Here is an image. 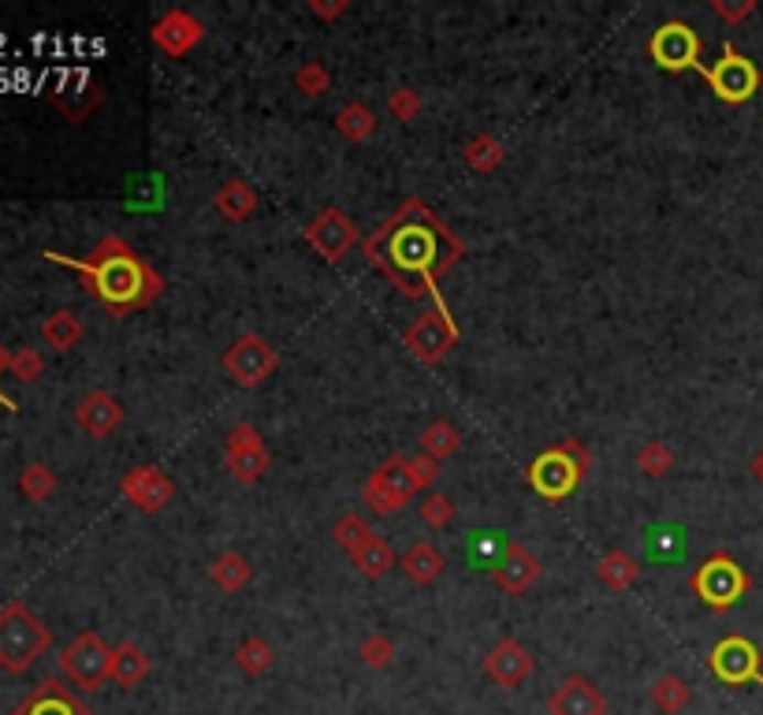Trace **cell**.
<instances>
[{
	"label": "cell",
	"mask_w": 763,
	"mask_h": 715,
	"mask_svg": "<svg viewBox=\"0 0 763 715\" xmlns=\"http://www.w3.org/2000/svg\"><path fill=\"white\" fill-rule=\"evenodd\" d=\"M61 674L75 690L97 693L105 682H112V649L97 630H83L61 652Z\"/></svg>",
	"instance_id": "7"
},
{
	"label": "cell",
	"mask_w": 763,
	"mask_h": 715,
	"mask_svg": "<svg viewBox=\"0 0 763 715\" xmlns=\"http://www.w3.org/2000/svg\"><path fill=\"white\" fill-rule=\"evenodd\" d=\"M633 463H637L644 477H655V481H660V477H667L674 469V452H671L667 440H648V444H641V452Z\"/></svg>",
	"instance_id": "36"
},
{
	"label": "cell",
	"mask_w": 763,
	"mask_h": 715,
	"mask_svg": "<svg viewBox=\"0 0 763 715\" xmlns=\"http://www.w3.org/2000/svg\"><path fill=\"white\" fill-rule=\"evenodd\" d=\"M462 161H466V169H473L477 175H492V172L503 169L506 150H503V142H499L492 131H481V134H473V139L466 142Z\"/></svg>",
	"instance_id": "31"
},
{
	"label": "cell",
	"mask_w": 763,
	"mask_h": 715,
	"mask_svg": "<svg viewBox=\"0 0 763 715\" xmlns=\"http://www.w3.org/2000/svg\"><path fill=\"white\" fill-rule=\"evenodd\" d=\"M220 369L228 373L239 388H261L269 377H276L280 369V350L272 347L265 336L258 332H242L228 343V350L220 355Z\"/></svg>",
	"instance_id": "6"
},
{
	"label": "cell",
	"mask_w": 763,
	"mask_h": 715,
	"mask_svg": "<svg viewBox=\"0 0 763 715\" xmlns=\"http://www.w3.org/2000/svg\"><path fill=\"white\" fill-rule=\"evenodd\" d=\"M506 544L511 541H503V537H495V533H477L473 541H469V563H477L481 571L492 574V566L503 560Z\"/></svg>",
	"instance_id": "40"
},
{
	"label": "cell",
	"mask_w": 763,
	"mask_h": 715,
	"mask_svg": "<svg viewBox=\"0 0 763 715\" xmlns=\"http://www.w3.org/2000/svg\"><path fill=\"white\" fill-rule=\"evenodd\" d=\"M541 574H544V563L536 560L525 544L511 541V544H506V552H503V560L492 566V574H488V577H492L495 589H503L506 596H522V593H530L536 582H541Z\"/></svg>",
	"instance_id": "20"
},
{
	"label": "cell",
	"mask_w": 763,
	"mask_h": 715,
	"mask_svg": "<svg viewBox=\"0 0 763 715\" xmlns=\"http://www.w3.org/2000/svg\"><path fill=\"white\" fill-rule=\"evenodd\" d=\"M589 469H592V452L581 444V440L566 436L530 463V488L536 496L559 503V499L574 496L577 488H581Z\"/></svg>",
	"instance_id": "4"
},
{
	"label": "cell",
	"mask_w": 763,
	"mask_h": 715,
	"mask_svg": "<svg viewBox=\"0 0 763 715\" xmlns=\"http://www.w3.org/2000/svg\"><path fill=\"white\" fill-rule=\"evenodd\" d=\"M399 566H403V574L410 577L414 585H433L439 574H444V552L433 544V541H417L410 544L403 555H399Z\"/></svg>",
	"instance_id": "25"
},
{
	"label": "cell",
	"mask_w": 763,
	"mask_h": 715,
	"mask_svg": "<svg viewBox=\"0 0 763 715\" xmlns=\"http://www.w3.org/2000/svg\"><path fill=\"white\" fill-rule=\"evenodd\" d=\"M596 577H600L611 593H625L637 585L641 563L633 560L630 552H622V548H611V552H603L600 560H596Z\"/></svg>",
	"instance_id": "28"
},
{
	"label": "cell",
	"mask_w": 763,
	"mask_h": 715,
	"mask_svg": "<svg viewBox=\"0 0 763 715\" xmlns=\"http://www.w3.org/2000/svg\"><path fill=\"white\" fill-rule=\"evenodd\" d=\"M258 191L250 187L247 180H224L217 194H212V209L220 213L228 224H247L253 213H258Z\"/></svg>",
	"instance_id": "23"
},
{
	"label": "cell",
	"mask_w": 763,
	"mask_h": 715,
	"mask_svg": "<svg viewBox=\"0 0 763 715\" xmlns=\"http://www.w3.org/2000/svg\"><path fill=\"white\" fill-rule=\"evenodd\" d=\"M209 582L217 585L220 593H242V589H250V582H253V563L247 560L242 552H220L217 560L209 563Z\"/></svg>",
	"instance_id": "27"
},
{
	"label": "cell",
	"mask_w": 763,
	"mask_h": 715,
	"mask_svg": "<svg viewBox=\"0 0 763 715\" xmlns=\"http://www.w3.org/2000/svg\"><path fill=\"white\" fill-rule=\"evenodd\" d=\"M309 15L320 19V23H339L350 12V0H306Z\"/></svg>",
	"instance_id": "46"
},
{
	"label": "cell",
	"mask_w": 763,
	"mask_h": 715,
	"mask_svg": "<svg viewBox=\"0 0 763 715\" xmlns=\"http://www.w3.org/2000/svg\"><path fill=\"white\" fill-rule=\"evenodd\" d=\"M689 589H693V596H700L704 607H711L716 615H722L752 589V582H749L745 566L733 560L730 552H711L708 560L689 574Z\"/></svg>",
	"instance_id": "5"
},
{
	"label": "cell",
	"mask_w": 763,
	"mask_h": 715,
	"mask_svg": "<svg viewBox=\"0 0 763 715\" xmlns=\"http://www.w3.org/2000/svg\"><path fill=\"white\" fill-rule=\"evenodd\" d=\"M45 97H48V105H53V109L61 112L67 123H83L86 116H90L97 105L105 101V90H101V83H97L94 75L72 72V75H64L61 83H56Z\"/></svg>",
	"instance_id": "18"
},
{
	"label": "cell",
	"mask_w": 763,
	"mask_h": 715,
	"mask_svg": "<svg viewBox=\"0 0 763 715\" xmlns=\"http://www.w3.org/2000/svg\"><path fill=\"white\" fill-rule=\"evenodd\" d=\"M8 373H12L15 380H23V384H34V380H42L45 373V358L42 350L34 347H19L12 355V366H8Z\"/></svg>",
	"instance_id": "43"
},
{
	"label": "cell",
	"mask_w": 763,
	"mask_h": 715,
	"mask_svg": "<svg viewBox=\"0 0 763 715\" xmlns=\"http://www.w3.org/2000/svg\"><path fill=\"white\" fill-rule=\"evenodd\" d=\"M410 469H414V481H417V492H433L436 481H439V463L428 455H414L410 458Z\"/></svg>",
	"instance_id": "45"
},
{
	"label": "cell",
	"mask_w": 763,
	"mask_h": 715,
	"mask_svg": "<svg viewBox=\"0 0 763 715\" xmlns=\"http://www.w3.org/2000/svg\"><path fill=\"white\" fill-rule=\"evenodd\" d=\"M749 474H752V481H756V485L763 488V447L749 458Z\"/></svg>",
	"instance_id": "48"
},
{
	"label": "cell",
	"mask_w": 763,
	"mask_h": 715,
	"mask_svg": "<svg viewBox=\"0 0 763 715\" xmlns=\"http://www.w3.org/2000/svg\"><path fill=\"white\" fill-rule=\"evenodd\" d=\"M302 239H306V247L317 253L325 264H339L347 258L350 250L361 247V231L358 224L347 217L339 205H328V209H320L317 217H313L306 228H302Z\"/></svg>",
	"instance_id": "11"
},
{
	"label": "cell",
	"mask_w": 763,
	"mask_h": 715,
	"mask_svg": "<svg viewBox=\"0 0 763 715\" xmlns=\"http://www.w3.org/2000/svg\"><path fill=\"white\" fill-rule=\"evenodd\" d=\"M704 78H708L711 94L727 105H745L760 90V67L733 45H722V56L711 67H704Z\"/></svg>",
	"instance_id": "13"
},
{
	"label": "cell",
	"mask_w": 763,
	"mask_h": 715,
	"mask_svg": "<svg viewBox=\"0 0 763 715\" xmlns=\"http://www.w3.org/2000/svg\"><path fill=\"white\" fill-rule=\"evenodd\" d=\"M648 701L660 708L663 715H678L682 708H689V701H693V690H689V682L682 679V674H660L652 685H648Z\"/></svg>",
	"instance_id": "33"
},
{
	"label": "cell",
	"mask_w": 763,
	"mask_h": 715,
	"mask_svg": "<svg viewBox=\"0 0 763 715\" xmlns=\"http://www.w3.org/2000/svg\"><path fill=\"white\" fill-rule=\"evenodd\" d=\"M361 250L380 277L395 283L406 299H433L436 306H447L439 295V280L469 253L462 235L447 228L425 198H406L361 242Z\"/></svg>",
	"instance_id": "1"
},
{
	"label": "cell",
	"mask_w": 763,
	"mask_h": 715,
	"mask_svg": "<svg viewBox=\"0 0 763 715\" xmlns=\"http://www.w3.org/2000/svg\"><path fill=\"white\" fill-rule=\"evenodd\" d=\"M708 671L716 674L722 685H763V656L749 638L741 633H727L716 649L708 652Z\"/></svg>",
	"instance_id": "14"
},
{
	"label": "cell",
	"mask_w": 763,
	"mask_h": 715,
	"mask_svg": "<svg viewBox=\"0 0 763 715\" xmlns=\"http://www.w3.org/2000/svg\"><path fill=\"white\" fill-rule=\"evenodd\" d=\"M269 466H272V452L265 436L258 433L253 421H239L224 436V469H228V477L239 485H258L269 474Z\"/></svg>",
	"instance_id": "10"
},
{
	"label": "cell",
	"mask_w": 763,
	"mask_h": 715,
	"mask_svg": "<svg viewBox=\"0 0 763 715\" xmlns=\"http://www.w3.org/2000/svg\"><path fill=\"white\" fill-rule=\"evenodd\" d=\"M414 496H417V481L406 455H388L373 469L366 488H361V499H366V507L373 514H399Z\"/></svg>",
	"instance_id": "9"
},
{
	"label": "cell",
	"mask_w": 763,
	"mask_h": 715,
	"mask_svg": "<svg viewBox=\"0 0 763 715\" xmlns=\"http://www.w3.org/2000/svg\"><path fill=\"white\" fill-rule=\"evenodd\" d=\"M150 37L168 61H183V56H190L194 48L201 45L205 23L194 12H187V8H168V12L153 23Z\"/></svg>",
	"instance_id": "16"
},
{
	"label": "cell",
	"mask_w": 763,
	"mask_h": 715,
	"mask_svg": "<svg viewBox=\"0 0 763 715\" xmlns=\"http://www.w3.org/2000/svg\"><path fill=\"white\" fill-rule=\"evenodd\" d=\"M388 112L395 116L399 123H414L421 112H425V97H421L414 86H399L388 97Z\"/></svg>",
	"instance_id": "41"
},
{
	"label": "cell",
	"mask_w": 763,
	"mask_h": 715,
	"mask_svg": "<svg viewBox=\"0 0 763 715\" xmlns=\"http://www.w3.org/2000/svg\"><path fill=\"white\" fill-rule=\"evenodd\" d=\"M153 660L145 656V649L139 641H120L112 649V682L120 690H139V685L150 679Z\"/></svg>",
	"instance_id": "24"
},
{
	"label": "cell",
	"mask_w": 763,
	"mask_h": 715,
	"mask_svg": "<svg viewBox=\"0 0 763 715\" xmlns=\"http://www.w3.org/2000/svg\"><path fill=\"white\" fill-rule=\"evenodd\" d=\"M536 671V656L525 649L517 638H503L495 641L492 649L484 652V674L488 682L503 685V690H522L530 682V674Z\"/></svg>",
	"instance_id": "17"
},
{
	"label": "cell",
	"mask_w": 763,
	"mask_h": 715,
	"mask_svg": "<svg viewBox=\"0 0 763 715\" xmlns=\"http://www.w3.org/2000/svg\"><path fill=\"white\" fill-rule=\"evenodd\" d=\"M75 421H78V429H83L86 436L109 440V436L116 433V429L123 425V403L112 396V391L94 388V391H86V396L78 399Z\"/></svg>",
	"instance_id": "22"
},
{
	"label": "cell",
	"mask_w": 763,
	"mask_h": 715,
	"mask_svg": "<svg viewBox=\"0 0 763 715\" xmlns=\"http://www.w3.org/2000/svg\"><path fill=\"white\" fill-rule=\"evenodd\" d=\"M331 86V72L320 61H306L295 72V90L306 97H320Z\"/></svg>",
	"instance_id": "42"
},
{
	"label": "cell",
	"mask_w": 763,
	"mask_h": 715,
	"mask_svg": "<svg viewBox=\"0 0 763 715\" xmlns=\"http://www.w3.org/2000/svg\"><path fill=\"white\" fill-rule=\"evenodd\" d=\"M336 131H339V139L350 142V145H361V142H369L377 134V112L369 109L366 101H347L344 109L336 112Z\"/></svg>",
	"instance_id": "30"
},
{
	"label": "cell",
	"mask_w": 763,
	"mask_h": 715,
	"mask_svg": "<svg viewBox=\"0 0 763 715\" xmlns=\"http://www.w3.org/2000/svg\"><path fill=\"white\" fill-rule=\"evenodd\" d=\"M395 641L388 638V633H366V638H361V644H358V660L366 663V668H373V671H384V668H391V660H395Z\"/></svg>",
	"instance_id": "38"
},
{
	"label": "cell",
	"mask_w": 763,
	"mask_h": 715,
	"mask_svg": "<svg viewBox=\"0 0 763 715\" xmlns=\"http://www.w3.org/2000/svg\"><path fill=\"white\" fill-rule=\"evenodd\" d=\"M56 488H61V477H56V469L45 466V463H31V466H23V474H19V492L31 499V503H45V499H53Z\"/></svg>",
	"instance_id": "35"
},
{
	"label": "cell",
	"mask_w": 763,
	"mask_h": 715,
	"mask_svg": "<svg viewBox=\"0 0 763 715\" xmlns=\"http://www.w3.org/2000/svg\"><path fill=\"white\" fill-rule=\"evenodd\" d=\"M350 563L358 566L361 577H369V582H380L391 566H399V555L395 548H391L380 533H369L366 541H361L355 552H350Z\"/></svg>",
	"instance_id": "26"
},
{
	"label": "cell",
	"mask_w": 763,
	"mask_h": 715,
	"mask_svg": "<svg viewBox=\"0 0 763 715\" xmlns=\"http://www.w3.org/2000/svg\"><path fill=\"white\" fill-rule=\"evenodd\" d=\"M120 496L142 514H161L175 499V481L161 466H131L120 477Z\"/></svg>",
	"instance_id": "15"
},
{
	"label": "cell",
	"mask_w": 763,
	"mask_h": 715,
	"mask_svg": "<svg viewBox=\"0 0 763 715\" xmlns=\"http://www.w3.org/2000/svg\"><path fill=\"white\" fill-rule=\"evenodd\" d=\"M547 715H608V697L589 674H566V679L547 693Z\"/></svg>",
	"instance_id": "19"
},
{
	"label": "cell",
	"mask_w": 763,
	"mask_h": 715,
	"mask_svg": "<svg viewBox=\"0 0 763 715\" xmlns=\"http://www.w3.org/2000/svg\"><path fill=\"white\" fill-rule=\"evenodd\" d=\"M53 649V630L23 600L0 607V671L23 674Z\"/></svg>",
	"instance_id": "3"
},
{
	"label": "cell",
	"mask_w": 763,
	"mask_h": 715,
	"mask_svg": "<svg viewBox=\"0 0 763 715\" xmlns=\"http://www.w3.org/2000/svg\"><path fill=\"white\" fill-rule=\"evenodd\" d=\"M83 336H86V328H83V321H78V313H72V310H56L42 321V339L53 350H61V355L78 347Z\"/></svg>",
	"instance_id": "32"
},
{
	"label": "cell",
	"mask_w": 763,
	"mask_h": 715,
	"mask_svg": "<svg viewBox=\"0 0 763 715\" xmlns=\"http://www.w3.org/2000/svg\"><path fill=\"white\" fill-rule=\"evenodd\" d=\"M417 514H421V522H425L428 529H447V526L455 522L458 507H455L451 496H444V492H425V496H421V503H417Z\"/></svg>",
	"instance_id": "37"
},
{
	"label": "cell",
	"mask_w": 763,
	"mask_h": 715,
	"mask_svg": "<svg viewBox=\"0 0 763 715\" xmlns=\"http://www.w3.org/2000/svg\"><path fill=\"white\" fill-rule=\"evenodd\" d=\"M421 455H428V458H436L439 466L447 463V458H455L458 452H462V433H458V425L455 421H447V418H433L425 425V433H421Z\"/></svg>",
	"instance_id": "29"
},
{
	"label": "cell",
	"mask_w": 763,
	"mask_h": 715,
	"mask_svg": "<svg viewBox=\"0 0 763 715\" xmlns=\"http://www.w3.org/2000/svg\"><path fill=\"white\" fill-rule=\"evenodd\" d=\"M369 533H373V526H369L366 514H358V511H347L336 526H331V541L344 548L347 555L355 552V548H358L361 541H366Z\"/></svg>",
	"instance_id": "39"
},
{
	"label": "cell",
	"mask_w": 763,
	"mask_h": 715,
	"mask_svg": "<svg viewBox=\"0 0 763 715\" xmlns=\"http://www.w3.org/2000/svg\"><path fill=\"white\" fill-rule=\"evenodd\" d=\"M45 261L72 269L83 280V288L97 299V306L112 313V317L150 310L164 295V277L150 261H142L134 253L123 235H105L86 258H67V253L45 250Z\"/></svg>",
	"instance_id": "2"
},
{
	"label": "cell",
	"mask_w": 763,
	"mask_h": 715,
	"mask_svg": "<svg viewBox=\"0 0 763 715\" xmlns=\"http://www.w3.org/2000/svg\"><path fill=\"white\" fill-rule=\"evenodd\" d=\"M700 34L693 31L689 23L682 19H667L660 31L652 34L648 42V56L663 72L671 75H682V72H700L704 75V64H700Z\"/></svg>",
	"instance_id": "12"
},
{
	"label": "cell",
	"mask_w": 763,
	"mask_h": 715,
	"mask_svg": "<svg viewBox=\"0 0 763 715\" xmlns=\"http://www.w3.org/2000/svg\"><path fill=\"white\" fill-rule=\"evenodd\" d=\"M8 366H12V350H8L4 343H0V373H8ZM0 407H4V410H12V414L19 410V403H15V399H12V396H4V391H0Z\"/></svg>",
	"instance_id": "47"
},
{
	"label": "cell",
	"mask_w": 763,
	"mask_h": 715,
	"mask_svg": "<svg viewBox=\"0 0 763 715\" xmlns=\"http://www.w3.org/2000/svg\"><path fill=\"white\" fill-rule=\"evenodd\" d=\"M708 8H711V15L722 19L727 26H738L756 12V0H711Z\"/></svg>",
	"instance_id": "44"
},
{
	"label": "cell",
	"mask_w": 763,
	"mask_h": 715,
	"mask_svg": "<svg viewBox=\"0 0 763 715\" xmlns=\"http://www.w3.org/2000/svg\"><path fill=\"white\" fill-rule=\"evenodd\" d=\"M12 715H94V708L78 697L72 685H64L61 679H45L15 704Z\"/></svg>",
	"instance_id": "21"
},
{
	"label": "cell",
	"mask_w": 763,
	"mask_h": 715,
	"mask_svg": "<svg viewBox=\"0 0 763 715\" xmlns=\"http://www.w3.org/2000/svg\"><path fill=\"white\" fill-rule=\"evenodd\" d=\"M272 663H276V649H272L265 638H258V633L242 638L239 649H235V668L247 674V679H261V674H269Z\"/></svg>",
	"instance_id": "34"
},
{
	"label": "cell",
	"mask_w": 763,
	"mask_h": 715,
	"mask_svg": "<svg viewBox=\"0 0 763 715\" xmlns=\"http://www.w3.org/2000/svg\"><path fill=\"white\" fill-rule=\"evenodd\" d=\"M403 343L421 366H439L458 347V321L451 306H433L414 317L403 332Z\"/></svg>",
	"instance_id": "8"
}]
</instances>
